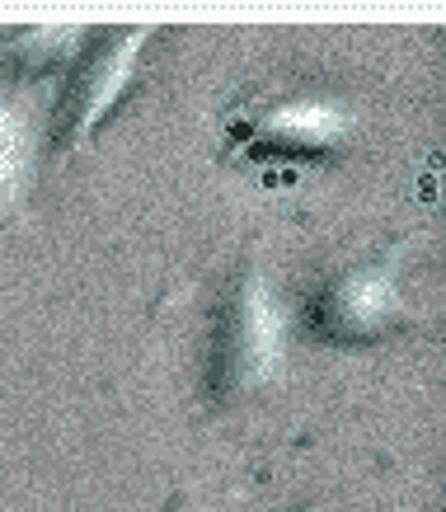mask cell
Here are the masks:
<instances>
[{
  "label": "cell",
  "instance_id": "cell-1",
  "mask_svg": "<svg viewBox=\"0 0 446 512\" xmlns=\"http://www.w3.org/2000/svg\"><path fill=\"white\" fill-rule=\"evenodd\" d=\"M362 118L357 104L334 90H254L226 109V151L221 160L263 179H296L310 165L353 151Z\"/></svg>",
  "mask_w": 446,
  "mask_h": 512
},
{
  "label": "cell",
  "instance_id": "cell-2",
  "mask_svg": "<svg viewBox=\"0 0 446 512\" xmlns=\"http://www.w3.org/2000/svg\"><path fill=\"white\" fill-rule=\"evenodd\" d=\"M287 339H292V320L282 311L268 268H263L259 249H249L240 273L231 278L221 320H216L212 339V372L207 390L216 404H240L249 395L282 386L287 376Z\"/></svg>",
  "mask_w": 446,
  "mask_h": 512
},
{
  "label": "cell",
  "instance_id": "cell-3",
  "mask_svg": "<svg viewBox=\"0 0 446 512\" xmlns=\"http://www.w3.org/2000/svg\"><path fill=\"white\" fill-rule=\"evenodd\" d=\"M409 240L414 235H400V240H390L367 259L339 268L306 301L301 334L310 343H320V348H343V353L376 348V343H390L395 334H404L414 325V306L404 296Z\"/></svg>",
  "mask_w": 446,
  "mask_h": 512
},
{
  "label": "cell",
  "instance_id": "cell-4",
  "mask_svg": "<svg viewBox=\"0 0 446 512\" xmlns=\"http://www.w3.org/2000/svg\"><path fill=\"white\" fill-rule=\"evenodd\" d=\"M160 29L151 24H132V29H104L94 33V47L80 52L76 62L66 66L62 80V104L52 118V132L62 141V156H80L94 141L99 123L123 104L127 94L137 90L141 80V57Z\"/></svg>",
  "mask_w": 446,
  "mask_h": 512
},
{
  "label": "cell",
  "instance_id": "cell-5",
  "mask_svg": "<svg viewBox=\"0 0 446 512\" xmlns=\"http://www.w3.org/2000/svg\"><path fill=\"white\" fill-rule=\"evenodd\" d=\"M38 146L43 132H38L29 85L0 76V249L24 221L33 174H38Z\"/></svg>",
  "mask_w": 446,
  "mask_h": 512
},
{
  "label": "cell",
  "instance_id": "cell-6",
  "mask_svg": "<svg viewBox=\"0 0 446 512\" xmlns=\"http://www.w3.org/2000/svg\"><path fill=\"white\" fill-rule=\"evenodd\" d=\"M90 29H71V24H47V29H24L0 47V76L19 80V85H38V80H57V71L80 57V47L90 43Z\"/></svg>",
  "mask_w": 446,
  "mask_h": 512
},
{
  "label": "cell",
  "instance_id": "cell-7",
  "mask_svg": "<svg viewBox=\"0 0 446 512\" xmlns=\"http://www.w3.org/2000/svg\"><path fill=\"white\" fill-rule=\"evenodd\" d=\"M310 512H334V508H329V503H315V508H310Z\"/></svg>",
  "mask_w": 446,
  "mask_h": 512
}]
</instances>
